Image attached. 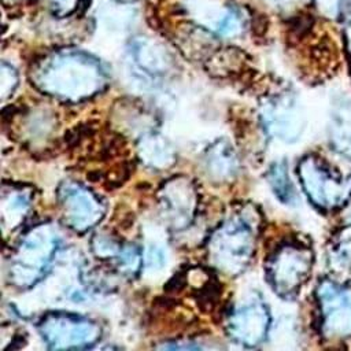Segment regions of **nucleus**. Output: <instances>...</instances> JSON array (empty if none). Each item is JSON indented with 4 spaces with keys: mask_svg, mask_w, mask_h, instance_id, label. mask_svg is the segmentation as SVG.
Wrapping results in <instances>:
<instances>
[{
    "mask_svg": "<svg viewBox=\"0 0 351 351\" xmlns=\"http://www.w3.org/2000/svg\"><path fill=\"white\" fill-rule=\"evenodd\" d=\"M324 330L328 336L343 337L351 333V300L347 293L330 281L318 289Z\"/></svg>",
    "mask_w": 351,
    "mask_h": 351,
    "instance_id": "obj_2",
    "label": "nucleus"
},
{
    "mask_svg": "<svg viewBox=\"0 0 351 351\" xmlns=\"http://www.w3.org/2000/svg\"><path fill=\"white\" fill-rule=\"evenodd\" d=\"M318 1L325 11H336L339 10L341 0H318Z\"/></svg>",
    "mask_w": 351,
    "mask_h": 351,
    "instance_id": "obj_7",
    "label": "nucleus"
},
{
    "mask_svg": "<svg viewBox=\"0 0 351 351\" xmlns=\"http://www.w3.org/2000/svg\"><path fill=\"white\" fill-rule=\"evenodd\" d=\"M339 11L341 12L343 22V33L346 45L351 53V0H341L339 5Z\"/></svg>",
    "mask_w": 351,
    "mask_h": 351,
    "instance_id": "obj_6",
    "label": "nucleus"
},
{
    "mask_svg": "<svg viewBox=\"0 0 351 351\" xmlns=\"http://www.w3.org/2000/svg\"><path fill=\"white\" fill-rule=\"evenodd\" d=\"M310 252L302 247H287L273 262L274 284L284 293L295 291L308 276Z\"/></svg>",
    "mask_w": 351,
    "mask_h": 351,
    "instance_id": "obj_3",
    "label": "nucleus"
},
{
    "mask_svg": "<svg viewBox=\"0 0 351 351\" xmlns=\"http://www.w3.org/2000/svg\"><path fill=\"white\" fill-rule=\"evenodd\" d=\"M299 173L307 195L321 208H339L351 197V177L341 178L315 158H306Z\"/></svg>",
    "mask_w": 351,
    "mask_h": 351,
    "instance_id": "obj_1",
    "label": "nucleus"
},
{
    "mask_svg": "<svg viewBox=\"0 0 351 351\" xmlns=\"http://www.w3.org/2000/svg\"><path fill=\"white\" fill-rule=\"evenodd\" d=\"M328 262L333 273L340 278H351V237H341L330 250L328 255Z\"/></svg>",
    "mask_w": 351,
    "mask_h": 351,
    "instance_id": "obj_5",
    "label": "nucleus"
},
{
    "mask_svg": "<svg viewBox=\"0 0 351 351\" xmlns=\"http://www.w3.org/2000/svg\"><path fill=\"white\" fill-rule=\"evenodd\" d=\"M52 1H55L58 5H62L66 10V8H69V5L71 4L73 0H52Z\"/></svg>",
    "mask_w": 351,
    "mask_h": 351,
    "instance_id": "obj_8",
    "label": "nucleus"
},
{
    "mask_svg": "<svg viewBox=\"0 0 351 351\" xmlns=\"http://www.w3.org/2000/svg\"><path fill=\"white\" fill-rule=\"evenodd\" d=\"M330 138L339 152L351 158V99H344L335 107Z\"/></svg>",
    "mask_w": 351,
    "mask_h": 351,
    "instance_id": "obj_4",
    "label": "nucleus"
}]
</instances>
